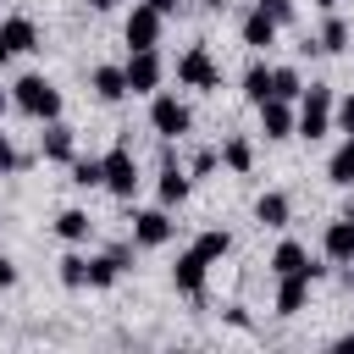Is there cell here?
I'll return each instance as SVG.
<instances>
[{"mask_svg":"<svg viewBox=\"0 0 354 354\" xmlns=\"http://www.w3.org/2000/svg\"><path fill=\"white\" fill-rule=\"evenodd\" d=\"M11 105H17L22 116H33V122H55V116H61V88H55L44 72H22V77L11 83Z\"/></svg>","mask_w":354,"mask_h":354,"instance_id":"6da1fadb","label":"cell"},{"mask_svg":"<svg viewBox=\"0 0 354 354\" xmlns=\"http://www.w3.org/2000/svg\"><path fill=\"white\" fill-rule=\"evenodd\" d=\"M332 105H337L332 88H326V83H310V88L299 94V138H310V144L326 138V133H332Z\"/></svg>","mask_w":354,"mask_h":354,"instance_id":"7a4b0ae2","label":"cell"},{"mask_svg":"<svg viewBox=\"0 0 354 354\" xmlns=\"http://www.w3.org/2000/svg\"><path fill=\"white\" fill-rule=\"evenodd\" d=\"M177 83H188V88H199V94H216V88H221V61H216L205 44H194V50H183V61H177Z\"/></svg>","mask_w":354,"mask_h":354,"instance_id":"3957f363","label":"cell"},{"mask_svg":"<svg viewBox=\"0 0 354 354\" xmlns=\"http://www.w3.org/2000/svg\"><path fill=\"white\" fill-rule=\"evenodd\" d=\"M160 28H166V17H160L149 0H138V6L127 11V22H122V39H127V50H155V44H160Z\"/></svg>","mask_w":354,"mask_h":354,"instance_id":"277c9868","label":"cell"},{"mask_svg":"<svg viewBox=\"0 0 354 354\" xmlns=\"http://www.w3.org/2000/svg\"><path fill=\"white\" fill-rule=\"evenodd\" d=\"M149 127H155L160 138H183V133L194 127V111H188L177 94H155V100H149Z\"/></svg>","mask_w":354,"mask_h":354,"instance_id":"5b68a950","label":"cell"},{"mask_svg":"<svg viewBox=\"0 0 354 354\" xmlns=\"http://www.w3.org/2000/svg\"><path fill=\"white\" fill-rule=\"evenodd\" d=\"M105 160V188L116 194V199H133L138 194V155L127 149V144H116L111 155H100Z\"/></svg>","mask_w":354,"mask_h":354,"instance_id":"8992f818","label":"cell"},{"mask_svg":"<svg viewBox=\"0 0 354 354\" xmlns=\"http://www.w3.org/2000/svg\"><path fill=\"white\" fill-rule=\"evenodd\" d=\"M254 111H260V133H266L271 144H282V138L299 133V111H293V100H260Z\"/></svg>","mask_w":354,"mask_h":354,"instance_id":"52a82bcc","label":"cell"},{"mask_svg":"<svg viewBox=\"0 0 354 354\" xmlns=\"http://www.w3.org/2000/svg\"><path fill=\"white\" fill-rule=\"evenodd\" d=\"M160 77H166V66H160L155 50H127V88L133 94H155Z\"/></svg>","mask_w":354,"mask_h":354,"instance_id":"ba28073f","label":"cell"},{"mask_svg":"<svg viewBox=\"0 0 354 354\" xmlns=\"http://www.w3.org/2000/svg\"><path fill=\"white\" fill-rule=\"evenodd\" d=\"M133 243H138V249H160V243H171V216H166V205H155V210H133Z\"/></svg>","mask_w":354,"mask_h":354,"instance_id":"9c48e42d","label":"cell"},{"mask_svg":"<svg viewBox=\"0 0 354 354\" xmlns=\"http://www.w3.org/2000/svg\"><path fill=\"white\" fill-rule=\"evenodd\" d=\"M205 271H210V260H205L199 249H183L177 266H171V288L188 293V299H205Z\"/></svg>","mask_w":354,"mask_h":354,"instance_id":"30bf717a","label":"cell"},{"mask_svg":"<svg viewBox=\"0 0 354 354\" xmlns=\"http://www.w3.org/2000/svg\"><path fill=\"white\" fill-rule=\"evenodd\" d=\"M288 271H304L310 282H315V277H326V266H321V260H310V249H304V243H293V238H288V243H277V254H271V277H288Z\"/></svg>","mask_w":354,"mask_h":354,"instance_id":"8fae6325","label":"cell"},{"mask_svg":"<svg viewBox=\"0 0 354 354\" xmlns=\"http://www.w3.org/2000/svg\"><path fill=\"white\" fill-rule=\"evenodd\" d=\"M321 254H326L332 266H354V216L326 221V232H321Z\"/></svg>","mask_w":354,"mask_h":354,"instance_id":"7c38bea8","label":"cell"},{"mask_svg":"<svg viewBox=\"0 0 354 354\" xmlns=\"http://www.w3.org/2000/svg\"><path fill=\"white\" fill-rule=\"evenodd\" d=\"M39 155L44 160H55V166H66L72 155H77V133L55 116V122H44V133H39Z\"/></svg>","mask_w":354,"mask_h":354,"instance_id":"4fadbf2b","label":"cell"},{"mask_svg":"<svg viewBox=\"0 0 354 354\" xmlns=\"http://www.w3.org/2000/svg\"><path fill=\"white\" fill-rule=\"evenodd\" d=\"M277 28H282V22H277L266 6L243 11V22H238V33H243V44H249V50H271V44H277Z\"/></svg>","mask_w":354,"mask_h":354,"instance_id":"5bb4252c","label":"cell"},{"mask_svg":"<svg viewBox=\"0 0 354 354\" xmlns=\"http://www.w3.org/2000/svg\"><path fill=\"white\" fill-rule=\"evenodd\" d=\"M88 88H94V100H105V105H116V100L133 94V88H127V66H94V72H88Z\"/></svg>","mask_w":354,"mask_h":354,"instance_id":"9a60e30c","label":"cell"},{"mask_svg":"<svg viewBox=\"0 0 354 354\" xmlns=\"http://www.w3.org/2000/svg\"><path fill=\"white\" fill-rule=\"evenodd\" d=\"M304 304H310V277H304V271L277 277V315H299Z\"/></svg>","mask_w":354,"mask_h":354,"instance_id":"2e32d148","label":"cell"},{"mask_svg":"<svg viewBox=\"0 0 354 354\" xmlns=\"http://www.w3.org/2000/svg\"><path fill=\"white\" fill-rule=\"evenodd\" d=\"M122 271H127V249L116 243V249H105V254H94V260H88V288H111Z\"/></svg>","mask_w":354,"mask_h":354,"instance_id":"e0dca14e","label":"cell"},{"mask_svg":"<svg viewBox=\"0 0 354 354\" xmlns=\"http://www.w3.org/2000/svg\"><path fill=\"white\" fill-rule=\"evenodd\" d=\"M0 33H6L11 55H28V50H39V22H33V17H6V22H0Z\"/></svg>","mask_w":354,"mask_h":354,"instance_id":"ac0fdd59","label":"cell"},{"mask_svg":"<svg viewBox=\"0 0 354 354\" xmlns=\"http://www.w3.org/2000/svg\"><path fill=\"white\" fill-rule=\"evenodd\" d=\"M288 216H293V199H288V194L271 188V194L254 199V221H260V227H288Z\"/></svg>","mask_w":354,"mask_h":354,"instance_id":"d6986e66","label":"cell"},{"mask_svg":"<svg viewBox=\"0 0 354 354\" xmlns=\"http://www.w3.org/2000/svg\"><path fill=\"white\" fill-rule=\"evenodd\" d=\"M88 232H94L88 210H77V205H72V210H61V216H55V238H61V243H88Z\"/></svg>","mask_w":354,"mask_h":354,"instance_id":"ffe728a7","label":"cell"},{"mask_svg":"<svg viewBox=\"0 0 354 354\" xmlns=\"http://www.w3.org/2000/svg\"><path fill=\"white\" fill-rule=\"evenodd\" d=\"M326 183H337V188L354 183V133H343V144L332 149V160H326Z\"/></svg>","mask_w":354,"mask_h":354,"instance_id":"44dd1931","label":"cell"},{"mask_svg":"<svg viewBox=\"0 0 354 354\" xmlns=\"http://www.w3.org/2000/svg\"><path fill=\"white\" fill-rule=\"evenodd\" d=\"M155 194H160V205H166V210H171V205H183V199H188V171H177V160H171V166H160Z\"/></svg>","mask_w":354,"mask_h":354,"instance_id":"7402d4cb","label":"cell"},{"mask_svg":"<svg viewBox=\"0 0 354 354\" xmlns=\"http://www.w3.org/2000/svg\"><path fill=\"white\" fill-rule=\"evenodd\" d=\"M243 100H249V105L271 100V66H266V61H249V66H243Z\"/></svg>","mask_w":354,"mask_h":354,"instance_id":"603a6c76","label":"cell"},{"mask_svg":"<svg viewBox=\"0 0 354 354\" xmlns=\"http://www.w3.org/2000/svg\"><path fill=\"white\" fill-rule=\"evenodd\" d=\"M66 171H72V188H105V160H83V155H72L66 160Z\"/></svg>","mask_w":354,"mask_h":354,"instance_id":"cb8c5ba5","label":"cell"},{"mask_svg":"<svg viewBox=\"0 0 354 354\" xmlns=\"http://www.w3.org/2000/svg\"><path fill=\"white\" fill-rule=\"evenodd\" d=\"M315 50H326V55L348 50V22H343V17H326V22H321V33H315Z\"/></svg>","mask_w":354,"mask_h":354,"instance_id":"d4e9b609","label":"cell"},{"mask_svg":"<svg viewBox=\"0 0 354 354\" xmlns=\"http://www.w3.org/2000/svg\"><path fill=\"white\" fill-rule=\"evenodd\" d=\"M221 166L243 177V171L254 166V144H249V138H227V144H221Z\"/></svg>","mask_w":354,"mask_h":354,"instance_id":"484cf974","label":"cell"},{"mask_svg":"<svg viewBox=\"0 0 354 354\" xmlns=\"http://www.w3.org/2000/svg\"><path fill=\"white\" fill-rule=\"evenodd\" d=\"M194 249L216 266V260H227V249H232V238H227V227H205L199 238H194Z\"/></svg>","mask_w":354,"mask_h":354,"instance_id":"4316f807","label":"cell"},{"mask_svg":"<svg viewBox=\"0 0 354 354\" xmlns=\"http://www.w3.org/2000/svg\"><path fill=\"white\" fill-rule=\"evenodd\" d=\"M304 94V77L293 66H271V100H299Z\"/></svg>","mask_w":354,"mask_h":354,"instance_id":"83f0119b","label":"cell"},{"mask_svg":"<svg viewBox=\"0 0 354 354\" xmlns=\"http://www.w3.org/2000/svg\"><path fill=\"white\" fill-rule=\"evenodd\" d=\"M61 288H88V254H66L61 260Z\"/></svg>","mask_w":354,"mask_h":354,"instance_id":"f1b7e54d","label":"cell"},{"mask_svg":"<svg viewBox=\"0 0 354 354\" xmlns=\"http://www.w3.org/2000/svg\"><path fill=\"white\" fill-rule=\"evenodd\" d=\"M216 166H221V149H199V155H194V166H188V171H194V177H210V171H216Z\"/></svg>","mask_w":354,"mask_h":354,"instance_id":"f546056e","label":"cell"},{"mask_svg":"<svg viewBox=\"0 0 354 354\" xmlns=\"http://www.w3.org/2000/svg\"><path fill=\"white\" fill-rule=\"evenodd\" d=\"M332 116H337V127H343V133H354V94H343V100L332 105Z\"/></svg>","mask_w":354,"mask_h":354,"instance_id":"4dcf8cb0","label":"cell"},{"mask_svg":"<svg viewBox=\"0 0 354 354\" xmlns=\"http://www.w3.org/2000/svg\"><path fill=\"white\" fill-rule=\"evenodd\" d=\"M17 166H22V155H17V144L0 133V177H6V171H17Z\"/></svg>","mask_w":354,"mask_h":354,"instance_id":"1f68e13d","label":"cell"},{"mask_svg":"<svg viewBox=\"0 0 354 354\" xmlns=\"http://www.w3.org/2000/svg\"><path fill=\"white\" fill-rule=\"evenodd\" d=\"M254 6H266L277 22H293V0H254Z\"/></svg>","mask_w":354,"mask_h":354,"instance_id":"d6a6232c","label":"cell"},{"mask_svg":"<svg viewBox=\"0 0 354 354\" xmlns=\"http://www.w3.org/2000/svg\"><path fill=\"white\" fill-rule=\"evenodd\" d=\"M11 282H17V260H11V254H0V288H11Z\"/></svg>","mask_w":354,"mask_h":354,"instance_id":"836d02e7","label":"cell"},{"mask_svg":"<svg viewBox=\"0 0 354 354\" xmlns=\"http://www.w3.org/2000/svg\"><path fill=\"white\" fill-rule=\"evenodd\" d=\"M149 6H155L160 17H171V11H177V0H149Z\"/></svg>","mask_w":354,"mask_h":354,"instance_id":"e575fe53","label":"cell"},{"mask_svg":"<svg viewBox=\"0 0 354 354\" xmlns=\"http://www.w3.org/2000/svg\"><path fill=\"white\" fill-rule=\"evenodd\" d=\"M6 61H11V44H6V33H0V66H6Z\"/></svg>","mask_w":354,"mask_h":354,"instance_id":"d590c367","label":"cell"},{"mask_svg":"<svg viewBox=\"0 0 354 354\" xmlns=\"http://www.w3.org/2000/svg\"><path fill=\"white\" fill-rule=\"evenodd\" d=\"M343 216H354V183H348V205H343Z\"/></svg>","mask_w":354,"mask_h":354,"instance_id":"8d00e7d4","label":"cell"},{"mask_svg":"<svg viewBox=\"0 0 354 354\" xmlns=\"http://www.w3.org/2000/svg\"><path fill=\"white\" fill-rule=\"evenodd\" d=\"M88 6H94V11H111V6H116V0H88Z\"/></svg>","mask_w":354,"mask_h":354,"instance_id":"74e56055","label":"cell"},{"mask_svg":"<svg viewBox=\"0 0 354 354\" xmlns=\"http://www.w3.org/2000/svg\"><path fill=\"white\" fill-rule=\"evenodd\" d=\"M6 105H11V94H6V88H0V116H6Z\"/></svg>","mask_w":354,"mask_h":354,"instance_id":"f35d334b","label":"cell"},{"mask_svg":"<svg viewBox=\"0 0 354 354\" xmlns=\"http://www.w3.org/2000/svg\"><path fill=\"white\" fill-rule=\"evenodd\" d=\"M199 6H210V11H221V6H227V0H199Z\"/></svg>","mask_w":354,"mask_h":354,"instance_id":"ab89813d","label":"cell"},{"mask_svg":"<svg viewBox=\"0 0 354 354\" xmlns=\"http://www.w3.org/2000/svg\"><path fill=\"white\" fill-rule=\"evenodd\" d=\"M315 6H326V11H332V6H337V0H315Z\"/></svg>","mask_w":354,"mask_h":354,"instance_id":"60d3db41","label":"cell"}]
</instances>
